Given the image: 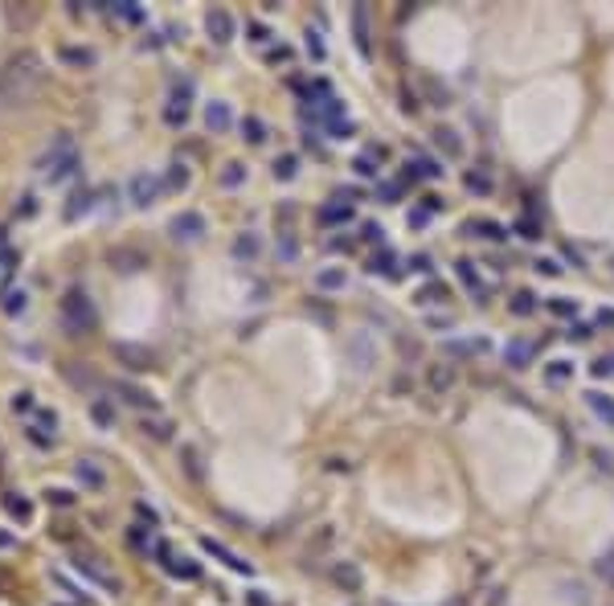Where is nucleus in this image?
Masks as SVG:
<instances>
[{
	"instance_id": "f257e3e1",
	"label": "nucleus",
	"mask_w": 614,
	"mask_h": 606,
	"mask_svg": "<svg viewBox=\"0 0 614 606\" xmlns=\"http://www.w3.org/2000/svg\"><path fill=\"white\" fill-rule=\"evenodd\" d=\"M41 58L37 53H17L4 70H0V107H17L25 98H33V91L41 86Z\"/></svg>"
},
{
	"instance_id": "f03ea898",
	"label": "nucleus",
	"mask_w": 614,
	"mask_h": 606,
	"mask_svg": "<svg viewBox=\"0 0 614 606\" xmlns=\"http://www.w3.org/2000/svg\"><path fill=\"white\" fill-rule=\"evenodd\" d=\"M58 320H62V328L70 336H86V332H95L98 312H95V303H91V295L74 287V291H66L58 299Z\"/></svg>"
},
{
	"instance_id": "7ed1b4c3",
	"label": "nucleus",
	"mask_w": 614,
	"mask_h": 606,
	"mask_svg": "<svg viewBox=\"0 0 614 606\" xmlns=\"http://www.w3.org/2000/svg\"><path fill=\"white\" fill-rule=\"evenodd\" d=\"M74 169H78V147H74L70 136H58L53 147L41 156V172H46L49 180H66Z\"/></svg>"
},
{
	"instance_id": "20e7f679",
	"label": "nucleus",
	"mask_w": 614,
	"mask_h": 606,
	"mask_svg": "<svg viewBox=\"0 0 614 606\" xmlns=\"http://www.w3.org/2000/svg\"><path fill=\"white\" fill-rule=\"evenodd\" d=\"M455 275H459V283L467 287V295H471L475 303H488V299H492V287H488V279L475 270V263L459 258V263H455Z\"/></svg>"
},
{
	"instance_id": "39448f33",
	"label": "nucleus",
	"mask_w": 614,
	"mask_h": 606,
	"mask_svg": "<svg viewBox=\"0 0 614 606\" xmlns=\"http://www.w3.org/2000/svg\"><path fill=\"white\" fill-rule=\"evenodd\" d=\"M455 381H459V369H455L450 361H438V364L426 369V389H430L434 397H447L450 389H455Z\"/></svg>"
},
{
	"instance_id": "423d86ee",
	"label": "nucleus",
	"mask_w": 614,
	"mask_h": 606,
	"mask_svg": "<svg viewBox=\"0 0 614 606\" xmlns=\"http://www.w3.org/2000/svg\"><path fill=\"white\" fill-rule=\"evenodd\" d=\"M168 230H172V238H176V242H197V238L205 234V218H201L197 209H185L181 218H172V225H168Z\"/></svg>"
},
{
	"instance_id": "0eeeda50",
	"label": "nucleus",
	"mask_w": 614,
	"mask_h": 606,
	"mask_svg": "<svg viewBox=\"0 0 614 606\" xmlns=\"http://www.w3.org/2000/svg\"><path fill=\"white\" fill-rule=\"evenodd\" d=\"M533 361H537V344L533 340H508L504 344V364L508 369H528Z\"/></svg>"
},
{
	"instance_id": "6e6552de",
	"label": "nucleus",
	"mask_w": 614,
	"mask_h": 606,
	"mask_svg": "<svg viewBox=\"0 0 614 606\" xmlns=\"http://www.w3.org/2000/svg\"><path fill=\"white\" fill-rule=\"evenodd\" d=\"M205 29H209V37L217 41V46L234 41V17H230L226 8H213L209 17H205Z\"/></svg>"
},
{
	"instance_id": "1a4fd4ad",
	"label": "nucleus",
	"mask_w": 614,
	"mask_h": 606,
	"mask_svg": "<svg viewBox=\"0 0 614 606\" xmlns=\"http://www.w3.org/2000/svg\"><path fill=\"white\" fill-rule=\"evenodd\" d=\"M127 189H131V201L143 209V205H152V201H156V193H160V180H156V176H148V172H136Z\"/></svg>"
},
{
	"instance_id": "9d476101",
	"label": "nucleus",
	"mask_w": 614,
	"mask_h": 606,
	"mask_svg": "<svg viewBox=\"0 0 614 606\" xmlns=\"http://www.w3.org/2000/svg\"><path fill=\"white\" fill-rule=\"evenodd\" d=\"M463 230H467L471 238H483V242H504V238H508V225H499V221H492V218H471Z\"/></svg>"
},
{
	"instance_id": "9b49d317",
	"label": "nucleus",
	"mask_w": 614,
	"mask_h": 606,
	"mask_svg": "<svg viewBox=\"0 0 614 606\" xmlns=\"http://www.w3.org/2000/svg\"><path fill=\"white\" fill-rule=\"evenodd\" d=\"M201 549H205V553H213V558H221L226 565H230V569H237V574H250V561H242L234 549H226L221 541H213V536H201Z\"/></svg>"
},
{
	"instance_id": "f8f14e48",
	"label": "nucleus",
	"mask_w": 614,
	"mask_h": 606,
	"mask_svg": "<svg viewBox=\"0 0 614 606\" xmlns=\"http://www.w3.org/2000/svg\"><path fill=\"white\" fill-rule=\"evenodd\" d=\"M353 33H356V49H360V58H369L373 46H369V8H365V4H356V8H353Z\"/></svg>"
},
{
	"instance_id": "ddd939ff",
	"label": "nucleus",
	"mask_w": 614,
	"mask_h": 606,
	"mask_svg": "<svg viewBox=\"0 0 614 606\" xmlns=\"http://www.w3.org/2000/svg\"><path fill=\"white\" fill-rule=\"evenodd\" d=\"M447 299H450V291L438 283V279H430L426 287L414 291V303H418V308H434V303H447Z\"/></svg>"
},
{
	"instance_id": "4468645a",
	"label": "nucleus",
	"mask_w": 614,
	"mask_h": 606,
	"mask_svg": "<svg viewBox=\"0 0 614 606\" xmlns=\"http://www.w3.org/2000/svg\"><path fill=\"white\" fill-rule=\"evenodd\" d=\"M369 275H381V279H398L402 270H398V258H393V250H381L369 258Z\"/></svg>"
},
{
	"instance_id": "2eb2a0df",
	"label": "nucleus",
	"mask_w": 614,
	"mask_h": 606,
	"mask_svg": "<svg viewBox=\"0 0 614 606\" xmlns=\"http://www.w3.org/2000/svg\"><path fill=\"white\" fill-rule=\"evenodd\" d=\"M332 578H336V586H344L348 594H356V590H360V582H365V578H360V569H356L353 561H340V565L332 569Z\"/></svg>"
},
{
	"instance_id": "dca6fc26",
	"label": "nucleus",
	"mask_w": 614,
	"mask_h": 606,
	"mask_svg": "<svg viewBox=\"0 0 614 606\" xmlns=\"http://www.w3.org/2000/svg\"><path fill=\"white\" fill-rule=\"evenodd\" d=\"M508 312L520 315V320H524V315H537L541 312V299H537L533 291H516L512 299H508Z\"/></svg>"
},
{
	"instance_id": "f3484780",
	"label": "nucleus",
	"mask_w": 614,
	"mask_h": 606,
	"mask_svg": "<svg viewBox=\"0 0 614 606\" xmlns=\"http://www.w3.org/2000/svg\"><path fill=\"white\" fill-rule=\"evenodd\" d=\"M544 381H549V386H566V381H573V361H566V357L549 361L544 364Z\"/></svg>"
},
{
	"instance_id": "a211bd4d",
	"label": "nucleus",
	"mask_w": 614,
	"mask_h": 606,
	"mask_svg": "<svg viewBox=\"0 0 614 606\" xmlns=\"http://www.w3.org/2000/svg\"><path fill=\"white\" fill-rule=\"evenodd\" d=\"M74 565H78L82 574H91V578H95L98 586H107V590H115V594H119V582H115V578H111V574H107V569H103V565H98L95 558H78V561H74Z\"/></svg>"
},
{
	"instance_id": "6ab92c4d",
	"label": "nucleus",
	"mask_w": 614,
	"mask_h": 606,
	"mask_svg": "<svg viewBox=\"0 0 614 606\" xmlns=\"http://www.w3.org/2000/svg\"><path fill=\"white\" fill-rule=\"evenodd\" d=\"M205 123H209V131H230L234 115H230L226 103H209V107H205Z\"/></svg>"
},
{
	"instance_id": "aec40b11",
	"label": "nucleus",
	"mask_w": 614,
	"mask_h": 606,
	"mask_svg": "<svg viewBox=\"0 0 614 606\" xmlns=\"http://www.w3.org/2000/svg\"><path fill=\"white\" fill-rule=\"evenodd\" d=\"M463 185H467V193H475V197H492V193H496V180H492L488 172H479V169L467 172V176H463Z\"/></svg>"
},
{
	"instance_id": "412c9836",
	"label": "nucleus",
	"mask_w": 614,
	"mask_h": 606,
	"mask_svg": "<svg viewBox=\"0 0 614 606\" xmlns=\"http://www.w3.org/2000/svg\"><path fill=\"white\" fill-rule=\"evenodd\" d=\"M434 144H438V152H447L450 160L463 156V140H459V131H450V127H438V131H434Z\"/></svg>"
},
{
	"instance_id": "4be33fe9",
	"label": "nucleus",
	"mask_w": 614,
	"mask_h": 606,
	"mask_svg": "<svg viewBox=\"0 0 614 606\" xmlns=\"http://www.w3.org/2000/svg\"><path fill=\"white\" fill-rule=\"evenodd\" d=\"M586 406H590L606 426H614V397H606V393H586Z\"/></svg>"
},
{
	"instance_id": "5701e85b",
	"label": "nucleus",
	"mask_w": 614,
	"mask_h": 606,
	"mask_svg": "<svg viewBox=\"0 0 614 606\" xmlns=\"http://www.w3.org/2000/svg\"><path fill=\"white\" fill-rule=\"evenodd\" d=\"M348 218H353V205H344V201H332V205L320 209V221L324 225H344Z\"/></svg>"
},
{
	"instance_id": "b1692460",
	"label": "nucleus",
	"mask_w": 614,
	"mask_h": 606,
	"mask_svg": "<svg viewBox=\"0 0 614 606\" xmlns=\"http://www.w3.org/2000/svg\"><path fill=\"white\" fill-rule=\"evenodd\" d=\"M315 287H320V291H340V287H344V267L320 270V275H315Z\"/></svg>"
},
{
	"instance_id": "393cba45",
	"label": "nucleus",
	"mask_w": 614,
	"mask_h": 606,
	"mask_svg": "<svg viewBox=\"0 0 614 606\" xmlns=\"http://www.w3.org/2000/svg\"><path fill=\"white\" fill-rule=\"evenodd\" d=\"M377 169H381V160L369 156V152H360V156L353 160V172L360 176V180H377Z\"/></svg>"
},
{
	"instance_id": "a878e982",
	"label": "nucleus",
	"mask_w": 614,
	"mask_h": 606,
	"mask_svg": "<svg viewBox=\"0 0 614 606\" xmlns=\"http://www.w3.org/2000/svg\"><path fill=\"white\" fill-rule=\"evenodd\" d=\"M512 230H516V234H520V238H524V242H537V238H541V234H544V225H541V221H537V218H528V213H524V218H516V221H512Z\"/></svg>"
},
{
	"instance_id": "bb28decb",
	"label": "nucleus",
	"mask_w": 614,
	"mask_h": 606,
	"mask_svg": "<svg viewBox=\"0 0 614 606\" xmlns=\"http://www.w3.org/2000/svg\"><path fill=\"white\" fill-rule=\"evenodd\" d=\"M450 357H471V353H488V340H447Z\"/></svg>"
},
{
	"instance_id": "cd10ccee",
	"label": "nucleus",
	"mask_w": 614,
	"mask_h": 606,
	"mask_svg": "<svg viewBox=\"0 0 614 606\" xmlns=\"http://www.w3.org/2000/svg\"><path fill=\"white\" fill-rule=\"evenodd\" d=\"M544 308H549L553 315H561V320H573V315H577V299H569V295H553Z\"/></svg>"
},
{
	"instance_id": "c85d7f7f",
	"label": "nucleus",
	"mask_w": 614,
	"mask_h": 606,
	"mask_svg": "<svg viewBox=\"0 0 614 606\" xmlns=\"http://www.w3.org/2000/svg\"><path fill=\"white\" fill-rule=\"evenodd\" d=\"M242 140H246V144H262V140H266V123L254 119V115L242 119Z\"/></svg>"
},
{
	"instance_id": "c756f323",
	"label": "nucleus",
	"mask_w": 614,
	"mask_h": 606,
	"mask_svg": "<svg viewBox=\"0 0 614 606\" xmlns=\"http://www.w3.org/2000/svg\"><path fill=\"white\" fill-rule=\"evenodd\" d=\"M275 176H279V180H295V176H299V156H291V152L279 156V160H275Z\"/></svg>"
},
{
	"instance_id": "7c9ffc66",
	"label": "nucleus",
	"mask_w": 614,
	"mask_h": 606,
	"mask_svg": "<svg viewBox=\"0 0 614 606\" xmlns=\"http://www.w3.org/2000/svg\"><path fill=\"white\" fill-rule=\"evenodd\" d=\"M234 254L237 258H259V238H254V234H242V238L234 242Z\"/></svg>"
},
{
	"instance_id": "2f4dec72",
	"label": "nucleus",
	"mask_w": 614,
	"mask_h": 606,
	"mask_svg": "<svg viewBox=\"0 0 614 606\" xmlns=\"http://www.w3.org/2000/svg\"><path fill=\"white\" fill-rule=\"evenodd\" d=\"M377 197L385 201V205H398V201H402V185H398V180H377Z\"/></svg>"
},
{
	"instance_id": "473e14b6",
	"label": "nucleus",
	"mask_w": 614,
	"mask_h": 606,
	"mask_svg": "<svg viewBox=\"0 0 614 606\" xmlns=\"http://www.w3.org/2000/svg\"><path fill=\"white\" fill-rule=\"evenodd\" d=\"M78 480H82L86 487H103V471H98L95 463L82 459V463H78Z\"/></svg>"
},
{
	"instance_id": "72a5a7b5",
	"label": "nucleus",
	"mask_w": 614,
	"mask_h": 606,
	"mask_svg": "<svg viewBox=\"0 0 614 606\" xmlns=\"http://www.w3.org/2000/svg\"><path fill=\"white\" fill-rule=\"evenodd\" d=\"M91 414H95V422H98V426H115V410L107 406V397H95Z\"/></svg>"
},
{
	"instance_id": "f704fd0d",
	"label": "nucleus",
	"mask_w": 614,
	"mask_h": 606,
	"mask_svg": "<svg viewBox=\"0 0 614 606\" xmlns=\"http://www.w3.org/2000/svg\"><path fill=\"white\" fill-rule=\"evenodd\" d=\"M533 270H537V275H544V279H561V270H566V267H561L557 258H537V263H533Z\"/></svg>"
},
{
	"instance_id": "c9c22d12",
	"label": "nucleus",
	"mask_w": 614,
	"mask_h": 606,
	"mask_svg": "<svg viewBox=\"0 0 614 606\" xmlns=\"http://www.w3.org/2000/svg\"><path fill=\"white\" fill-rule=\"evenodd\" d=\"M168 569H172V574H181V578H197V574H201L189 558H168Z\"/></svg>"
},
{
	"instance_id": "e433bc0d",
	"label": "nucleus",
	"mask_w": 614,
	"mask_h": 606,
	"mask_svg": "<svg viewBox=\"0 0 614 606\" xmlns=\"http://www.w3.org/2000/svg\"><path fill=\"white\" fill-rule=\"evenodd\" d=\"M242 180H246V169H242V164H226V172H221V185H226V189H237Z\"/></svg>"
},
{
	"instance_id": "4c0bfd02",
	"label": "nucleus",
	"mask_w": 614,
	"mask_h": 606,
	"mask_svg": "<svg viewBox=\"0 0 614 606\" xmlns=\"http://www.w3.org/2000/svg\"><path fill=\"white\" fill-rule=\"evenodd\" d=\"M418 169L426 172V180H438V176L447 172V169H443V160H430V156H418Z\"/></svg>"
},
{
	"instance_id": "58836bf2",
	"label": "nucleus",
	"mask_w": 614,
	"mask_h": 606,
	"mask_svg": "<svg viewBox=\"0 0 614 606\" xmlns=\"http://www.w3.org/2000/svg\"><path fill=\"white\" fill-rule=\"evenodd\" d=\"M590 336H594L590 324H569V328H566V340H573V344H586Z\"/></svg>"
},
{
	"instance_id": "ea45409f",
	"label": "nucleus",
	"mask_w": 614,
	"mask_h": 606,
	"mask_svg": "<svg viewBox=\"0 0 614 606\" xmlns=\"http://www.w3.org/2000/svg\"><path fill=\"white\" fill-rule=\"evenodd\" d=\"M590 373L598 377V381H606V377H614V357H598V361L590 364Z\"/></svg>"
},
{
	"instance_id": "a19ab883",
	"label": "nucleus",
	"mask_w": 614,
	"mask_h": 606,
	"mask_svg": "<svg viewBox=\"0 0 614 606\" xmlns=\"http://www.w3.org/2000/svg\"><path fill=\"white\" fill-rule=\"evenodd\" d=\"M360 238H365V242H377V246H385V230H381L377 221H365V225H360Z\"/></svg>"
},
{
	"instance_id": "79ce46f5",
	"label": "nucleus",
	"mask_w": 614,
	"mask_h": 606,
	"mask_svg": "<svg viewBox=\"0 0 614 606\" xmlns=\"http://www.w3.org/2000/svg\"><path fill=\"white\" fill-rule=\"evenodd\" d=\"M594 569H598V578H606V582H614V549H610V553H602Z\"/></svg>"
},
{
	"instance_id": "37998d69",
	"label": "nucleus",
	"mask_w": 614,
	"mask_h": 606,
	"mask_svg": "<svg viewBox=\"0 0 614 606\" xmlns=\"http://www.w3.org/2000/svg\"><path fill=\"white\" fill-rule=\"evenodd\" d=\"M168 185H172V189H185V185H189V169H185V164H172V172H168Z\"/></svg>"
},
{
	"instance_id": "c03bdc74",
	"label": "nucleus",
	"mask_w": 614,
	"mask_h": 606,
	"mask_svg": "<svg viewBox=\"0 0 614 606\" xmlns=\"http://www.w3.org/2000/svg\"><path fill=\"white\" fill-rule=\"evenodd\" d=\"M86 209H91V193H78L74 205H66V218H78V213H86Z\"/></svg>"
},
{
	"instance_id": "a18cd8bd",
	"label": "nucleus",
	"mask_w": 614,
	"mask_h": 606,
	"mask_svg": "<svg viewBox=\"0 0 614 606\" xmlns=\"http://www.w3.org/2000/svg\"><path fill=\"white\" fill-rule=\"evenodd\" d=\"M62 58H66V62H82V66H91V62H95V53H91V49H62Z\"/></svg>"
},
{
	"instance_id": "49530a36",
	"label": "nucleus",
	"mask_w": 614,
	"mask_h": 606,
	"mask_svg": "<svg viewBox=\"0 0 614 606\" xmlns=\"http://www.w3.org/2000/svg\"><path fill=\"white\" fill-rule=\"evenodd\" d=\"M115 13H119V17H127V21H143V13L136 8V4H131V0H119Z\"/></svg>"
},
{
	"instance_id": "de8ad7c7",
	"label": "nucleus",
	"mask_w": 614,
	"mask_h": 606,
	"mask_svg": "<svg viewBox=\"0 0 614 606\" xmlns=\"http://www.w3.org/2000/svg\"><path fill=\"white\" fill-rule=\"evenodd\" d=\"M405 267L414 270V275H430V254H414V258H410Z\"/></svg>"
},
{
	"instance_id": "09e8293b",
	"label": "nucleus",
	"mask_w": 614,
	"mask_h": 606,
	"mask_svg": "<svg viewBox=\"0 0 614 606\" xmlns=\"http://www.w3.org/2000/svg\"><path fill=\"white\" fill-rule=\"evenodd\" d=\"M119 357L136 361V369H148V357H143V353H136V348H127V344H119Z\"/></svg>"
},
{
	"instance_id": "8fccbe9b",
	"label": "nucleus",
	"mask_w": 614,
	"mask_h": 606,
	"mask_svg": "<svg viewBox=\"0 0 614 606\" xmlns=\"http://www.w3.org/2000/svg\"><path fill=\"white\" fill-rule=\"evenodd\" d=\"M307 53H311V58H324V41H320V33H307Z\"/></svg>"
},
{
	"instance_id": "3c124183",
	"label": "nucleus",
	"mask_w": 614,
	"mask_h": 606,
	"mask_svg": "<svg viewBox=\"0 0 614 606\" xmlns=\"http://www.w3.org/2000/svg\"><path fill=\"white\" fill-rule=\"evenodd\" d=\"M353 131H356V123L348 119V123H340V127H332L328 136H332V140H348V136H353Z\"/></svg>"
},
{
	"instance_id": "603ef678",
	"label": "nucleus",
	"mask_w": 614,
	"mask_h": 606,
	"mask_svg": "<svg viewBox=\"0 0 614 606\" xmlns=\"http://www.w3.org/2000/svg\"><path fill=\"white\" fill-rule=\"evenodd\" d=\"M143 430H152V438H168V435H172V426H168V422H152V426L143 422Z\"/></svg>"
},
{
	"instance_id": "864d4df0",
	"label": "nucleus",
	"mask_w": 614,
	"mask_h": 606,
	"mask_svg": "<svg viewBox=\"0 0 614 606\" xmlns=\"http://www.w3.org/2000/svg\"><path fill=\"white\" fill-rule=\"evenodd\" d=\"M279 254H283V263H291V258L299 254V246H295V238H283V246H279Z\"/></svg>"
},
{
	"instance_id": "5fc2aeb1",
	"label": "nucleus",
	"mask_w": 614,
	"mask_h": 606,
	"mask_svg": "<svg viewBox=\"0 0 614 606\" xmlns=\"http://www.w3.org/2000/svg\"><path fill=\"white\" fill-rule=\"evenodd\" d=\"M566 258L573 263L577 270H586V258H582V250H573V246H566Z\"/></svg>"
},
{
	"instance_id": "6e6d98bb",
	"label": "nucleus",
	"mask_w": 614,
	"mask_h": 606,
	"mask_svg": "<svg viewBox=\"0 0 614 606\" xmlns=\"http://www.w3.org/2000/svg\"><path fill=\"white\" fill-rule=\"evenodd\" d=\"M4 308H8V312H21V308H25V295H21V291L8 295V303H4Z\"/></svg>"
},
{
	"instance_id": "4d7b16f0",
	"label": "nucleus",
	"mask_w": 614,
	"mask_h": 606,
	"mask_svg": "<svg viewBox=\"0 0 614 606\" xmlns=\"http://www.w3.org/2000/svg\"><path fill=\"white\" fill-rule=\"evenodd\" d=\"M426 221H430V213H426V209H414V213H410V225H426Z\"/></svg>"
},
{
	"instance_id": "13d9d810",
	"label": "nucleus",
	"mask_w": 614,
	"mask_h": 606,
	"mask_svg": "<svg viewBox=\"0 0 614 606\" xmlns=\"http://www.w3.org/2000/svg\"><path fill=\"white\" fill-rule=\"evenodd\" d=\"M8 508L17 512V516H29V504H25V500H8Z\"/></svg>"
},
{
	"instance_id": "bf43d9fd",
	"label": "nucleus",
	"mask_w": 614,
	"mask_h": 606,
	"mask_svg": "<svg viewBox=\"0 0 614 606\" xmlns=\"http://www.w3.org/2000/svg\"><path fill=\"white\" fill-rule=\"evenodd\" d=\"M287 58H291V49H283V46L270 49V62H287Z\"/></svg>"
},
{
	"instance_id": "052dcab7",
	"label": "nucleus",
	"mask_w": 614,
	"mask_h": 606,
	"mask_svg": "<svg viewBox=\"0 0 614 606\" xmlns=\"http://www.w3.org/2000/svg\"><path fill=\"white\" fill-rule=\"evenodd\" d=\"M602 324H614V312H602Z\"/></svg>"
},
{
	"instance_id": "680f3d73",
	"label": "nucleus",
	"mask_w": 614,
	"mask_h": 606,
	"mask_svg": "<svg viewBox=\"0 0 614 606\" xmlns=\"http://www.w3.org/2000/svg\"><path fill=\"white\" fill-rule=\"evenodd\" d=\"M610 275H614V258H610Z\"/></svg>"
}]
</instances>
